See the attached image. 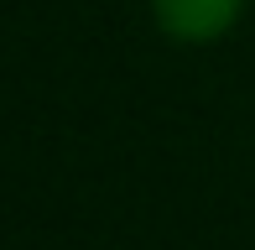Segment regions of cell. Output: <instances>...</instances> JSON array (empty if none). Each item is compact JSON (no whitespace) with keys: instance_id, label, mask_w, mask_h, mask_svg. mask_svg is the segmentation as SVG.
Listing matches in <instances>:
<instances>
[{"instance_id":"obj_1","label":"cell","mask_w":255,"mask_h":250,"mask_svg":"<svg viewBox=\"0 0 255 250\" xmlns=\"http://www.w3.org/2000/svg\"><path fill=\"white\" fill-rule=\"evenodd\" d=\"M245 16V0H151V21L177 47H208L224 42Z\"/></svg>"}]
</instances>
